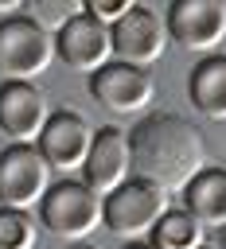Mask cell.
I'll use <instances>...</instances> for the list:
<instances>
[{
	"instance_id": "cell-19",
	"label": "cell",
	"mask_w": 226,
	"mask_h": 249,
	"mask_svg": "<svg viewBox=\"0 0 226 249\" xmlns=\"http://www.w3.org/2000/svg\"><path fill=\"white\" fill-rule=\"evenodd\" d=\"M218 249H226V226L218 230Z\"/></svg>"
},
{
	"instance_id": "cell-21",
	"label": "cell",
	"mask_w": 226,
	"mask_h": 249,
	"mask_svg": "<svg viewBox=\"0 0 226 249\" xmlns=\"http://www.w3.org/2000/svg\"><path fill=\"white\" fill-rule=\"evenodd\" d=\"M203 249H207V245H203Z\"/></svg>"
},
{
	"instance_id": "cell-5",
	"label": "cell",
	"mask_w": 226,
	"mask_h": 249,
	"mask_svg": "<svg viewBox=\"0 0 226 249\" xmlns=\"http://www.w3.org/2000/svg\"><path fill=\"white\" fill-rule=\"evenodd\" d=\"M51 191V167L35 144H8L0 152V206L31 210Z\"/></svg>"
},
{
	"instance_id": "cell-3",
	"label": "cell",
	"mask_w": 226,
	"mask_h": 249,
	"mask_svg": "<svg viewBox=\"0 0 226 249\" xmlns=\"http://www.w3.org/2000/svg\"><path fill=\"white\" fill-rule=\"evenodd\" d=\"M55 62V35L35 23L27 12L0 19V78L4 82H31Z\"/></svg>"
},
{
	"instance_id": "cell-9",
	"label": "cell",
	"mask_w": 226,
	"mask_h": 249,
	"mask_svg": "<svg viewBox=\"0 0 226 249\" xmlns=\"http://www.w3.org/2000/svg\"><path fill=\"white\" fill-rule=\"evenodd\" d=\"M168 39L183 51L210 54L226 39V4L222 0H175L168 8Z\"/></svg>"
},
{
	"instance_id": "cell-16",
	"label": "cell",
	"mask_w": 226,
	"mask_h": 249,
	"mask_svg": "<svg viewBox=\"0 0 226 249\" xmlns=\"http://www.w3.org/2000/svg\"><path fill=\"white\" fill-rule=\"evenodd\" d=\"M35 222L27 210H8L0 206V249H35Z\"/></svg>"
},
{
	"instance_id": "cell-15",
	"label": "cell",
	"mask_w": 226,
	"mask_h": 249,
	"mask_svg": "<svg viewBox=\"0 0 226 249\" xmlns=\"http://www.w3.org/2000/svg\"><path fill=\"white\" fill-rule=\"evenodd\" d=\"M203 226L199 218H191L183 206H168V214L156 222L152 230V249H203Z\"/></svg>"
},
{
	"instance_id": "cell-1",
	"label": "cell",
	"mask_w": 226,
	"mask_h": 249,
	"mask_svg": "<svg viewBox=\"0 0 226 249\" xmlns=\"http://www.w3.org/2000/svg\"><path fill=\"white\" fill-rule=\"evenodd\" d=\"M129 152H132V175L164 191H183L207 167V144L199 128L175 113L140 117V124L129 132Z\"/></svg>"
},
{
	"instance_id": "cell-17",
	"label": "cell",
	"mask_w": 226,
	"mask_h": 249,
	"mask_svg": "<svg viewBox=\"0 0 226 249\" xmlns=\"http://www.w3.org/2000/svg\"><path fill=\"white\" fill-rule=\"evenodd\" d=\"M132 4H136V0H90V4H86V16H94L97 23L113 27L117 19H125V16L132 12Z\"/></svg>"
},
{
	"instance_id": "cell-7",
	"label": "cell",
	"mask_w": 226,
	"mask_h": 249,
	"mask_svg": "<svg viewBox=\"0 0 226 249\" xmlns=\"http://www.w3.org/2000/svg\"><path fill=\"white\" fill-rule=\"evenodd\" d=\"M35 148H39V156H43V163L51 171L70 175V171H82L86 167V156L94 148V128L74 109H51V121L39 132Z\"/></svg>"
},
{
	"instance_id": "cell-10",
	"label": "cell",
	"mask_w": 226,
	"mask_h": 249,
	"mask_svg": "<svg viewBox=\"0 0 226 249\" xmlns=\"http://www.w3.org/2000/svg\"><path fill=\"white\" fill-rule=\"evenodd\" d=\"M132 179V152H129V132H121L117 124H105L94 132V148L86 156V167H82V183L109 198L117 187H125Z\"/></svg>"
},
{
	"instance_id": "cell-4",
	"label": "cell",
	"mask_w": 226,
	"mask_h": 249,
	"mask_svg": "<svg viewBox=\"0 0 226 249\" xmlns=\"http://www.w3.org/2000/svg\"><path fill=\"white\" fill-rule=\"evenodd\" d=\"M39 222L62 241H82L101 226V195L82 179H58L39 202Z\"/></svg>"
},
{
	"instance_id": "cell-2",
	"label": "cell",
	"mask_w": 226,
	"mask_h": 249,
	"mask_svg": "<svg viewBox=\"0 0 226 249\" xmlns=\"http://www.w3.org/2000/svg\"><path fill=\"white\" fill-rule=\"evenodd\" d=\"M168 214V191L132 175L125 187H117L109 198H101V226L129 245L140 237H152L156 222Z\"/></svg>"
},
{
	"instance_id": "cell-8",
	"label": "cell",
	"mask_w": 226,
	"mask_h": 249,
	"mask_svg": "<svg viewBox=\"0 0 226 249\" xmlns=\"http://www.w3.org/2000/svg\"><path fill=\"white\" fill-rule=\"evenodd\" d=\"M109 39H113V58H117V62L148 70V66L160 62V54L168 51V23H164L152 8L132 4V12L109 27Z\"/></svg>"
},
{
	"instance_id": "cell-14",
	"label": "cell",
	"mask_w": 226,
	"mask_h": 249,
	"mask_svg": "<svg viewBox=\"0 0 226 249\" xmlns=\"http://www.w3.org/2000/svg\"><path fill=\"white\" fill-rule=\"evenodd\" d=\"M187 93L207 121H226V54H207L191 70Z\"/></svg>"
},
{
	"instance_id": "cell-20",
	"label": "cell",
	"mask_w": 226,
	"mask_h": 249,
	"mask_svg": "<svg viewBox=\"0 0 226 249\" xmlns=\"http://www.w3.org/2000/svg\"><path fill=\"white\" fill-rule=\"evenodd\" d=\"M74 249H82V245H74Z\"/></svg>"
},
{
	"instance_id": "cell-13",
	"label": "cell",
	"mask_w": 226,
	"mask_h": 249,
	"mask_svg": "<svg viewBox=\"0 0 226 249\" xmlns=\"http://www.w3.org/2000/svg\"><path fill=\"white\" fill-rule=\"evenodd\" d=\"M183 210L191 218H199V226L207 230H222L226 226V167H203L187 187H183Z\"/></svg>"
},
{
	"instance_id": "cell-18",
	"label": "cell",
	"mask_w": 226,
	"mask_h": 249,
	"mask_svg": "<svg viewBox=\"0 0 226 249\" xmlns=\"http://www.w3.org/2000/svg\"><path fill=\"white\" fill-rule=\"evenodd\" d=\"M125 249H152V241H132V245H125Z\"/></svg>"
},
{
	"instance_id": "cell-12",
	"label": "cell",
	"mask_w": 226,
	"mask_h": 249,
	"mask_svg": "<svg viewBox=\"0 0 226 249\" xmlns=\"http://www.w3.org/2000/svg\"><path fill=\"white\" fill-rule=\"evenodd\" d=\"M51 121V105L39 86L31 82H4L0 86V132L12 144H35Z\"/></svg>"
},
{
	"instance_id": "cell-11",
	"label": "cell",
	"mask_w": 226,
	"mask_h": 249,
	"mask_svg": "<svg viewBox=\"0 0 226 249\" xmlns=\"http://www.w3.org/2000/svg\"><path fill=\"white\" fill-rule=\"evenodd\" d=\"M55 58L66 62L70 70L78 74H97L101 66L113 62V39H109V27L97 23L94 16H74L58 35H55Z\"/></svg>"
},
{
	"instance_id": "cell-6",
	"label": "cell",
	"mask_w": 226,
	"mask_h": 249,
	"mask_svg": "<svg viewBox=\"0 0 226 249\" xmlns=\"http://www.w3.org/2000/svg\"><path fill=\"white\" fill-rule=\"evenodd\" d=\"M90 93L109 117H140L156 97V82H152L148 70L125 66V62L113 58L109 66H101L90 78Z\"/></svg>"
}]
</instances>
